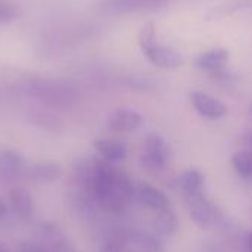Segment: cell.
Masks as SVG:
<instances>
[{"label": "cell", "instance_id": "1", "mask_svg": "<svg viewBox=\"0 0 252 252\" xmlns=\"http://www.w3.org/2000/svg\"><path fill=\"white\" fill-rule=\"evenodd\" d=\"M24 89L28 96L52 108H69L77 100L75 89L61 80L34 77L25 81Z\"/></svg>", "mask_w": 252, "mask_h": 252}, {"label": "cell", "instance_id": "2", "mask_svg": "<svg viewBox=\"0 0 252 252\" xmlns=\"http://www.w3.org/2000/svg\"><path fill=\"white\" fill-rule=\"evenodd\" d=\"M139 46L145 58L158 68L174 69L183 65V56L176 49L161 43L157 38V31L152 22L145 24L139 32Z\"/></svg>", "mask_w": 252, "mask_h": 252}, {"label": "cell", "instance_id": "3", "mask_svg": "<svg viewBox=\"0 0 252 252\" xmlns=\"http://www.w3.org/2000/svg\"><path fill=\"white\" fill-rule=\"evenodd\" d=\"M185 202L193 223L198 227H201L202 230H208L217 224L220 217L217 207L210 199H207L199 190L193 193H186Z\"/></svg>", "mask_w": 252, "mask_h": 252}, {"label": "cell", "instance_id": "4", "mask_svg": "<svg viewBox=\"0 0 252 252\" xmlns=\"http://www.w3.org/2000/svg\"><path fill=\"white\" fill-rule=\"evenodd\" d=\"M170 159V146L159 134H149L140 151V162L149 171H161Z\"/></svg>", "mask_w": 252, "mask_h": 252}, {"label": "cell", "instance_id": "5", "mask_svg": "<svg viewBox=\"0 0 252 252\" xmlns=\"http://www.w3.org/2000/svg\"><path fill=\"white\" fill-rule=\"evenodd\" d=\"M143 124V115L130 108H117L106 118V128L115 133H128Z\"/></svg>", "mask_w": 252, "mask_h": 252}, {"label": "cell", "instance_id": "6", "mask_svg": "<svg viewBox=\"0 0 252 252\" xmlns=\"http://www.w3.org/2000/svg\"><path fill=\"white\" fill-rule=\"evenodd\" d=\"M189 97H190V102H192L193 108L196 109V112L207 120H219L227 114L226 103H223L221 100H219L201 90L190 92Z\"/></svg>", "mask_w": 252, "mask_h": 252}, {"label": "cell", "instance_id": "7", "mask_svg": "<svg viewBox=\"0 0 252 252\" xmlns=\"http://www.w3.org/2000/svg\"><path fill=\"white\" fill-rule=\"evenodd\" d=\"M131 199L137 201L139 204H142L151 210H157V211L168 207V198L165 196V193L148 183H143V182L134 183Z\"/></svg>", "mask_w": 252, "mask_h": 252}, {"label": "cell", "instance_id": "8", "mask_svg": "<svg viewBox=\"0 0 252 252\" xmlns=\"http://www.w3.org/2000/svg\"><path fill=\"white\" fill-rule=\"evenodd\" d=\"M123 250L126 252H165L164 245L152 235L130 233L123 241Z\"/></svg>", "mask_w": 252, "mask_h": 252}, {"label": "cell", "instance_id": "9", "mask_svg": "<svg viewBox=\"0 0 252 252\" xmlns=\"http://www.w3.org/2000/svg\"><path fill=\"white\" fill-rule=\"evenodd\" d=\"M230 59V52L224 47H216L211 50H207L201 53L196 58V66L202 71L208 72H219L221 69H226Z\"/></svg>", "mask_w": 252, "mask_h": 252}, {"label": "cell", "instance_id": "10", "mask_svg": "<svg viewBox=\"0 0 252 252\" xmlns=\"http://www.w3.org/2000/svg\"><path fill=\"white\" fill-rule=\"evenodd\" d=\"M27 120L31 126H34L38 130H43L46 133L52 134H61L65 130L63 121L49 111H31L27 115Z\"/></svg>", "mask_w": 252, "mask_h": 252}, {"label": "cell", "instance_id": "11", "mask_svg": "<svg viewBox=\"0 0 252 252\" xmlns=\"http://www.w3.org/2000/svg\"><path fill=\"white\" fill-rule=\"evenodd\" d=\"M94 149L103 158V161L109 164L120 162L127 157V146L115 139H97L93 143Z\"/></svg>", "mask_w": 252, "mask_h": 252}, {"label": "cell", "instance_id": "12", "mask_svg": "<svg viewBox=\"0 0 252 252\" xmlns=\"http://www.w3.org/2000/svg\"><path fill=\"white\" fill-rule=\"evenodd\" d=\"M24 167L22 157L12 149H6L0 152V179H15L21 174Z\"/></svg>", "mask_w": 252, "mask_h": 252}, {"label": "cell", "instance_id": "13", "mask_svg": "<svg viewBox=\"0 0 252 252\" xmlns=\"http://www.w3.org/2000/svg\"><path fill=\"white\" fill-rule=\"evenodd\" d=\"M9 202L15 214L19 217H31L34 213V201L31 195L22 188H13L9 192Z\"/></svg>", "mask_w": 252, "mask_h": 252}, {"label": "cell", "instance_id": "14", "mask_svg": "<svg viewBox=\"0 0 252 252\" xmlns=\"http://www.w3.org/2000/svg\"><path fill=\"white\" fill-rule=\"evenodd\" d=\"M61 174L62 168L55 162H38L28 170V177L35 183H53Z\"/></svg>", "mask_w": 252, "mask_h": 252}, {"label": "cell", "instance_id": "15", "mask_svg": "<svg viewBox=\"0 0 252 252\" xmlns=\"http://www.w3.org/2000/svg\"><path fill=\"white\" fill-rule=\"evenodd\" d=\"M154 229L158 232V235L165 236V238H170L177 232L179 220H177V216L174 214V211L170 210V207L158 210V213L154 219Z\"/></svg>", "mask_w": 252, "mask_h": 252}, {"label": "cell", "instance_id": "16", "mask_svg": "<svg viewBox=\"0 0 252 252\" xmlns=\"http://www.w3.org/2000/svg\"><path fill=\"white\" fill-rule=\"evenodd\" d=\"M202 183H204V176L196 168H189V170L183 171L182 176L179 177V186L183 189L185 195L198 192L201 189Z\"/></svg>", "mask_w": 252, "mask_h": 252}, {"label": "cell", "instance_id": "17", "mask_svg": "<svg viewBox=\"0 0 252 252\" xmlns=\"http://www.w3.org/2000/svg\"><path fill=\"white\" fill-rule=\"evenodd\" d=\"M232 164L238 174L250 179L252 174V155L250 151H239L232 157Z\"/></svg>", "mask_w": 252, "mask_h": 252}, {"label": "cell", "instance_id": "18", "mask_svg": "<svg viewBox=\"0 0 252 252\" xmlns=\"http://www.w3.org/2000/svg\"><path fill=\"white\" fill-rule=\"evenodd\" d=\"M245 6H247V4H245L244 1L230 3V4H229V3L220 4V6H217V7H214V9H211V10L208 12L207 19H208V21L221 19V18H224V16H227V15H232V13H235V12H241Z\"/></svg>", "mask_w": 252, "mask_h": 252}, {"label": "cell", "instance_id": "19", "mask_svg": "<svg viewBox=\"0 0 252 252\" xmlns=\"http://www.w3.org/2000/svg\"><path fill=\"white\" fill-rule=\"evenodd\" d=\"M19 16V7L10 1L0 0V24H7Z\"/></svg>", "mask_w": 252, "mask_h": 252}, {"label": "cell", "instance_id": "20", "mask_svg": "<svg viewBox=\"0 0 252 252\" xmlns=\"http://www.w3.org/2000/svg\"><path fill=\"white\" fill-rule=\"evenodd\" d=\"M19 252H49L44 245L41 244H34V242H24L19 247Z\"/></svg>", "mask_w": 252, "mask_h": 252}, {"label": "cell", "instance_id": "21", "mask_svg": "<svg viewBox=\"0 0 252 252\" xmlns=\"http://www.w3.org/2000/svg\"><path fill=\"white\" fill-rule=\"evenodd\" d=\"M100 252H121V245L115 241H108L103 247H102V251Z\"/></svg>", "mask_w": 252, "mask_h": 252}, {"label": "cell", "instance_id": "22", "mask_svg": "<svg viewBox=\"0 0 252 252\" xmlns=\"http://www.w3.org/2000/svg\"><path fill=\"white\" fill-rule=\"evenodd\" d=\"M6 214H7V205H6V202L0 198V220L4 219Z\"/></svg>", "mask_w": 252, "mask_h": 252}, {"label": "cell", "instance_id": "23", "mask_svg": "<svg viewBox=\"0 0 252 252\" xmlns=\"http://www.w3.org/2000/svg\"><path fill=\"white\" fill-rule=\"evenodd\" d=\"M0 252H9L7 251V248H6L1 242H0Z\"/></svg>", "mask_w": 252, "mask_h": 252}]
</instances>
